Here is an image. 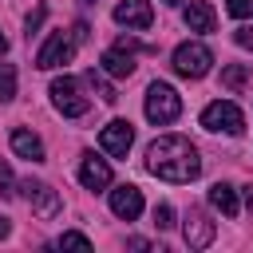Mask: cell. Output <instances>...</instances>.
Instances as JSON below:
<instances>
[{
	"instance_id": "3957f363",
	"label": "cell",
	"mask_w": 253,
	"mask_h": 253,
	"mask_svg": "<svg viewBox=\"0 0 253 253\" xmlns=\"http://www.w3.org/2000/svg\"><path fill=\"white\" fill-rule=\"evenodd\" d=\"M210 63H213V51H210L206 43H198V40L174 47V71L186 75V79H202V75L210 71Z\"/></svg>"
},
{
	"instance_id": "d6986e66",
	"label": "cell",
	"mask_w": 253,
	"mask_h": 253,
	"mask_svg": "<svg viewBox=\"0 0 253 253\" xmlns=\"http://www.w3.org/2000/svg\"><path fill=\"white\" fill-rule=\"evenodd\" d=\"M12 95H16V67L0 63V103H8Z\"/></svg>"
},
{
	"instance_id": "83f0119b",
	"label": "cell",
	"mask_w": 253,
	"mask_h": 253,
	"mask_svg": "<svg viewBox=\"0 0 253 253\" xmlns=\"http://www.w3.org/2000/svg\"><path fill=\"white\" fill-rule=\"evenodd\" d=\"M4 51H8V36L0 32V55H4Z\"/></svg>"
},
{
	"instance_id": "277c9868",
	"label": "cell",
	"mask_w": 253,
	"mask_h": 253,
	"mask_svg": "<svg viewBox=\"0 0 253 253\" xmlns=\"http://www.w3.org/2000/svg\"><path fill=\"white\" fill-rule=\"evenodd\" d=\"M202 126L213 130V134H241L245 130V115L237 111V103H210L202 111Z\"/></svg>"
},
{
	"instance_id": "ffe728a7",
	"label": "cell",
	"mask_w": 253,
	"mask_h": 253,
	"mask_svg": "<svg viewBox=\"0 0 253 253\" xmlns=\"http://www.w3.org/2000/svg\"><path fill=\"white\" fill-rule=\"evenodd\" d=\"M59 249H91V237H83V233L67 229V233L59 237Z\"/></svg>"
},
{
	"instance_id": "5b68a950",
	"label": "cell",
	"mask_w": 253,
	"mask_h": 253,
	"mask_svg": "<svg viewBox=\"0 0 253 253\" xmlns=\"http://www.w3.org/2000/svg\"><path fill=\"white\" fill-rule=\"evenodd\" d=\"M51 103H55L67 119H79V115H87V111H91V99L83 95L79 79H67V75L51 83Z\"/></svg>"
},
{
	"instance_id": "cb8c5ba5",
	"label": "cell",
	"mask_w": 253,
	"mask_h": 253,
	"mask_svg": "<svg viewBox=\"0 0 253 253\" xmlns=\"http://www.w3.org/2000/svg\"><path fill=\"white\" fill-rule=\"evenodd\" d=\"M233 40H237L245 51H253V28H237V32H233Z\"/></svg>"
},
{
	"instance_id": "7a4b0ae2",
	"label": "cell",
	"mask_w": 253,
	"mask_h": 253,
	"mask_svg": "<svg viewBox=\"0 0 253 253\" xmlns=\"http://www.w3.org/2000/svg\"><path fill=\"white\" fill-rule=\"evenodd\" d=\"M178 115H182L178 91H174L170 83H150V91H146V119L158 123V126H166V123H174Z\"/></svg>"
},
{
	"instance_id": "603a6c76",
	"label": "cell",
	"mask_w": 253,
	"mask_h": 253,
	"mask_svg": "<svg viewBox=\"0 0 253 253\" xmlns=\"http://www.w3.org/2000/svg\"><path fill=\"white\" fill-rule=\"evenodd\" d=\"M0 194L12 198V170H8V162H0Z\"/></svg>"
},
{
	"instance_id": "9c48e42d",
	"label": "cell",
	"mask_w": 253,
	"mask_h": 253,
	"mask_svg": "<svg viewBox=\"0 0 253 253\" xmlns=\"http://www.w3.org/2000/svg\"><path fill=\"white\" fill-rule=\"evenodd\" d=\"M115 20H119L123 28L146 32V28L154 24V8H150V0H123V4L115 8Z\"/></svg>"
},
{
	"instance_id": "2e32d148",
	"label": "cell",
	"mask_w": 253,
	"mask_h": 253,
	"mask_svg": "<svg viewBox=\"0 0 253 253\" xmlns=\"http://www.w3.org/2000/svg\"><path fill=\"white\" fill-rule=\"evenodd\" d=\"M12 150L28 162H43V142L32 134V130H12Z\"/></svg>"
},
{
	"instance_id": "8fae6325",
	"label": "cell",
	"mask_w": 253,
	"mask_h": 253,
	"mask_svg": "<svg viewBox=\"0 0 253 253\" xmlns=\"http://www.w3.org/2000/svg\"><path fill=\"white\" fill-rule=\"evenodd\" d=\"M213 221L202 213V210H190V217H186V245L190 249H206L210 241H213Z\"/></svg>"
},
{
	"instance_id": "e0dca14e",
	"label": "cell",
	"mask_w": 253,
	"mask_h": 253,
	"mask_svg": "<svg viewBox=\"0 0 253 253\" xmlns=\"http://www.w3.org/2000/svg\"><path fill=\"white\" fill-rule=\"evenodd\" d=\"M249 75H253V67H249V63H229V67H221V87L241 91V87L249 83Z\"/></svg>"
},
{
	"instance_id": "4fadbf2b",
	"label": "cell",
	"mask_w": 253,
	"mask_h": 253,
	"mask_svg": "<svg viewBox=\"0 0 253 253\" xmlns=\"http://www.w3.org/2000/svg\"><path fill=\"white\" fill-rule=\"evenodd\" d=\"M213 24H217L213 8H210L206 0H190V8H186V28H190V32H213Z\"/></svg>"
},
{
	"instance_id": "52a82bcc",
	"label": "cell",
	"mask_w": 253,
	"mask_h": 253,
	"mask_svg": "<svg viewBox=\"0 0 253 253\" xmlns=\"http://www.w3.org/2000/svg\"><path fill=\"white\" fill-rule=\"evenodd\" d=\"M130 142H134V126H130L126 119L107 123V126H103V134H99V146H103L107 154H115V158H126Z\"/></svg>"
},
{
	"instance_id": "484cf974",
	"label": "cell",
	"mask_w": 253,
	"mask_h": 253,
	"mask_svg": "<svg viewBox=\"0 0 253 253\" xmlns=\"http://www.w3.org/2000/svg\"><path fill=\"white\" fill-rule=\"evenodd\" d=\"M245 210L253 213V186H245Z\"/></svg>"
},
{
	"instance_id": "4316f807",
	"label": "cell",
	"mask_w": 253,
	"mask_h": 253,
	"mask_svg": "<svg viewBox=\"0 0 253 253\" xmlns=\"http://www.w3.org/2000/svg\"><path fill=\"white\" fill-rule=\"evenodd\" d=\"M8 229H12V225H8V217H0V237H8Z\"/></svg>"
},
{
	"instance_id": "d4e9b609",
	"label": "cell",
	"mask_w": 253,
	"mask_h": 253,
	"mask_svg": "<svg viewBox=\"0 0 253 253\" xmlns=\"http://www.w3.org/2000/svg\"><path fill=\"white\" fill-rule=\"evenodd\" d=\"M43 16H47V8H36V12L28 16V36H32V32H36V28L43 24Z\"/></svg>"
},
{
	"instance_id": "5bb4252c",
	"label": "cell",
	"mask_w": 253,
	"mask_h": 253,
	"mask_svg": "<svg viewBox=\"0 0 253 253\" xmlns=\"http://www.w3.org/2000/svg\"><path fill=\"white\" fill-rule=\"evenodd\" d=\"M210 206H213V210H221L225 217H237V213H241L237 194H233V186H229V182H213V186H210Z\"/></svg>"
},
{
	"instance_id": "ba28073f",
	"label": "cell",
	"mask_w": 253,
	"mask_h": 253,
	"mask_svg": "<svg viewBox=\"0 0 253 253\" xmlns=\"http://www.w3.org/2000/svg\"><path fill=\"white\" fill-rule=\"evenodd\" d=\"M20 190H24V198L32 202V210H36V217H43V221H51V217L59 213V194H55L51 186H43V182H32V178H28V182H24Z\"/></svg>"
},
{
	"instance_id": "7c38bea8",
	"label": "cell",
	"mask_w": 253,
	"mask_h": 253,
	"mask_svg": "<svg viewBox=\"0 0 253 253\" xmlns=\"http://www.w3.org/2000/svg\"><path fill=\"white\" fill-rule=\"evenodd\" d=\"M79 182H83L87 190H103V186H111V166H107L103 158L87 154V158L79 162Z\"/></svg>"
},
{
	"instance_id": "ac0fdd59",
	"label": "cell",
	"mask_w": 253,
	"mask_h": 253,
	"mask_svg": "<svg viewBox=\"0 0 253 253\" xmlns=\"http://www.w3.org/2000/svg\"><path fill=\"white\" fill-rule=\"evenodd\" d=\"M87 87H91V91H95L103 103H115V99H119V95H115V87H111L103 75H95V71H87Z\"/></svg>"
},
{
	"instance_id": "30bf717a",
	"label": "cell",
	"mask_w": 253,
	"mask_h": 253,
	"mask_svg": "<svg viewBox=\"0 0 253 253\" xmlns=\"http://www.w3.org/2000/svg\"><path fill=\"white\" fill-rule=\"evenodd\" d=\"M111 213L123 217V221H134L142 213V190L138 186H119L111 190Z\"/></svg>"
},
{
	"instance_id": "7402d4cb",
	"label": "cell",
	"mask_w": 253,
	"mask_h": 253,
	"mask_svg": "<svg viewBox=\"0 0 253 253\" xmlns=\"http://www.w3.org/2000/svg\"><path fill=\"white\" fill-rule=\"evenodd\" d=\"M225 8H229V16H253V0H225Z\"/></svg>"
},
{
	"instance_id": "8992f818",
	"label": "cell",
	"mask_w": 253,
	"mask_h": 253,
	"mask_svg": "<svg viewBox=\"0 0 253 253\" xmlns=\"http://www.w3.org/2000/svg\"><path fill=\"white\" fill-rule=\"evenodd\" d=\"M71 55H75V43L67 40V32H51V36H47V43L36 51V67H40V71H51V67L67 63Z\"/></svg>"
},
{
	"instance_id": "9a60e30c",
	"label": "cell",
	"mask_w": 253,
	"mask_h": 253,
	"mask_svg": "<svg viewBox=\"0 0 253 253\" xmlns=\"http://www.w3.org/2000/svg\"><path fill=\"white\" fill-rule=\"evenodd\" d=\"M103 71L107 75H115V79H126L130 71H134V59H130V51H123V47H111V51H103Z\"/></svg>"
},
{
	"instance_id": "6da1fadb",
	"label": "cell",
	"mask_w": 253,
	"mask_h": 253,
	"mask_svg": "<svg viewBox=\"0 0 253 253\" xmlns=\"http://www.w3.org/2000/svg\"><path fill=\"white\" fill-rule=\"evenodd\" d=\"M146 170L162 182H194L202 174V158H198V146L186 138V134H162L146 146Z\"/></svg>"
},
{
	"instance_id": "f1b7e54d",
	"label": "cell",
	"mask_w": 253,
	"mask_h": 253,
	"mask_svg": "<svg viewBox=\"0 0 253 253\" xmlns=\"http://www.w3.org/2000/svg\"><path fill=\"white\" fill-rule=\"evenodd\" d=\"M162 4H182V0H162Z\"/></svg>"
},
{
	"instance_id": "44dd1931",
	"label": "cell",
	"mask_w": 253,
	"mask_h": 253,
	"mask_svg": "<svg viewBox=\"0 0 253 253\" xmlns=\"http://www.w3.org/2000/svg\"><path fill=\"white\" fill-rule=\"evenodd\" d=\"M154 225H158V229H170V225H174V210H170V206H154Z\"/></svg>"
}]
</instances>
